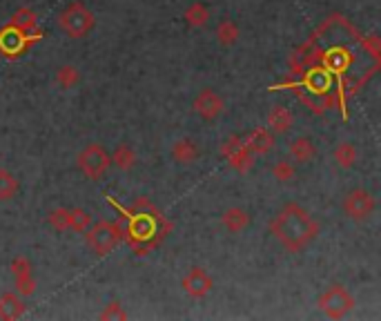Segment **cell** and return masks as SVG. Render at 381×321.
Wrapping results in <instances>:
<instances>
[{
  "label": "cell",
  "mask_w": 381,
  "mask_h": 321,
  "mask_svg": "<svg viewBox=\"0 0 381 321\" xmlns=\"http://www.w3.org/2000/svg\"><path fill=\"white\" fill-rule=\"evenodd\" d=\"M16 293L20 297H31L36 293V281H34V277H31V272L16 277Z\"/></svg>",
  "instance_id": "cell-26"
},
{
  "label": "cell",
  "mask_w": 381,
  "mask_h": 321,
  "mask_svg": "<svg viewBox=\"0 0 381 321\" xmlns=\"http://www.w3.org/2000/svg\"><path fill=\"white\" fill-rule=\"evenodd\" d=\"M192 107H194V112H196L198 119H203V121H217L219 116L223 114L226 103H223V99H221V96L214 90L205 88V90H201L194 96Z\"/></svg>",
  "instance_id": "cell-8"
},
{
  "label": "cell",
  "mask_w": 381,
  "mask_h": 321,
  "mask_svg": "<svg viewBox=\"0 0 381 321\" xmlns=\"http://www.w3.org/2000/svg\"><path fill=\"white\" fill-rule=\"evenodd\" d=\"M270 232L274 234L288 252H301L319 237V223L299 203H285L270 221Z\"/></svg>",
  "instance_id": "cell-1"
},
{
  "label": "cell",
  "mask_w": 381,
  "mask_h": 321,
  "mask_svg": "<svg viewBox=\"0 0 381 321\" xmlns=\"http://www.w3.org/2000/svg\"><path fill=\"white\" fill-rule=\"evenodd\" d=\"M12 272H14V277L27 274V272H31V263L25 259V256H16V259L12 261Z\"/></svg>",
  "instance_id": "cell-28"
},
{
  "label": "cell",
  "mask_w": 381,
  "mask_h": 321,
  "mask_svg": "<svg viewBox=\"0 0 381 321\" xmlns=\"http://www.w3.org/2000/svg\"><path fill=\"white\" fill-rule=\"evenodd\" d=\"M18 195V179L0 167V201H12Z\"/></svg>",
  "instance_id": "cell-23"
},
{
  "label": "cell",
  "mask_w": 381,
  "mask_h": 321,
  "mask_svg": "<svg viewBox=\"0 0 381 321\" xmlns=\"http://www.w3.org/2000/svg\"><path fill=\"white\" fill-rule=\"evenodd\" d=\"M76 163H78V170L87 176L90 181H101L105 174H108V170L112 165V158L108 154V149L99 143H92L87 147H83L78 156H76Z\"/></svg>",
  "instance_id": "cell-4"
},
{
  "label": "cell",
  "mask_w": 381,
  "mask_h": 321,
  "mask_svg": "<svg viewBox=\"0 0 381 321\" xmlns=\"http://www.w3.org/2000/svg\"><path fill=\"white\" fill-rule=\"evenodd\" d=\"M12 27L18 29L20 34H27V31H34L38 27V18L29 7H20L12 16Z\"/></svg>",
  "instance_id": "cell-19"
},
{
  "label": "cell",
  "mask_w": 381,
  "mask_h": 321,
  "mask_svg": "<svg viewBox=\"0 0 381 321\" xmlns=\"http://www.w3.org/2000/svg\"><path fill=\"white\" fill-rule=\"evenodd\" d=\"M183 290L192 297V299H203L212 293V288H214V281H212V277L208 274V270H203V268H189L187 274L183 277Z\"/></svg>",
  "instance_id": "cell-9"
},
{
  "label": "cell",
  "mask_w": 381,
  "mask_h": 321,
  "mask_svg": "<svg viewBox=\"0 0 381 321\" xmlns=\"http://www.w3.org/2000/svg\"><path fill=\"white\" fill-rule=\"evenodd\" d=\"M272 176L279 181V183H292L296 179V170L290 160H277L272 167Z\"/></svg>",
  "instance_id": "cell-24"
},
{
  "label": "cell",
  "mask_w": 381,
  "mask_h": 321,
  "mask_svg": "<svg viewBox=\"0 0 381 321\" xmlns=\"http://www.w3.org/2000/svg\"><path fill=\"white\" fill-rule=\"evenodd\" d=\"M239 34L241 31H239L237 23L235 20H230V18L221 20V23L217 25V40H219L221 47H232L239 40Z\"/></svg>",
  "instance_id": "cell-16"
},
{
  "label": "cell",
  "mask_w": 381,
  "mask_h": 321,
  "mask_svg": "<svg viewBox=\"0 0 381 321\" xmlns=\"http://www.w3.org/2000/svg\"><path fill=\"white\" fill-rule=\"evenodd\" d=\"M243 143H246V147L250 149L252 154H266V152H270L274 138H272L270 130H266V127H259V130H252Z\"/></svg>",
  "instance_id": "cell-11"
},
{
  "label": "cell",
  "mask_w": 381,
  "mask_h": 321,
  "mask_svg": "<svg viewBox=\"0 0 381 321\" xmlns=\"http://www.w3.org/2000/svg\"><path fill=\"white\" fill-rule=\"evenodd\" d=\"M94 25H96V18L83 0H74L58 14V27L69 38H85L94 29Z\"/></svg>",
  "instance_id": "cell-2"
},
{
  "label": "cell",
  "mask_w": 381,
  "mask_h": 321,
  "mask_svg": "<svg viewBox=\"0 0 381 321\" xmlns=\"http://www.w3.org/2000/svg\"><path fill=\"white\" fill-rule=\"evenodd\" d=\"M56 83L62 90H74L81 83V72L74 65H60L56 69Z\"/></svg>",
  "instance_id": "cell-22"
},
{
  "label": "cell",
  "mask_w": 381,
  "mask_h": 321,
  "mask_svg": "<svg viewBox=\"0 0 381 321\" xmlns=\"http://www.w3.org/2000/svg\"><path fill=\"white\" fill-rule=\"evenodd\" d=\"M103 321H112V319H119V321H125L127 319V313L123 310V306L119 304V302H112V304H108L103 308V313L99 315Z\"/></svg>",
  "instance_id": "cell-27"
},
{
  "label": "cell",
  "mask_w": 381,
  "mask_h": 321,
  "mask_svg": "<svg viewBox=\"0 0 381 321\" xmlns=\"http://www.w3.org/2000/svg\"><path fill=\"white\" fill-rule=\"evenodd\" d=\"M185 23L189 27H205L208 25V20H210V9L205 7V3H192L187 9H185Z\"/></svg>",
  "instance_id": "cell-20"
},
{
  "label": "cell",
  "mask_w": 381,
  "mask_h": 321,
  "mask_svg": "<svg viewBox=\"0 0 381 321\" xmlns=\"http://www.w3.org/2000/svg\"><path fill=\"white\" fill-rule=\"evenodd\" d=\"M288 152L290 156L296 160V163H308L316 156V147H314V141L308 136H296L294 141L288 145Z\"/></svg>",
  "instance_id": "cell-13"
},
{
  "label": "cell",
  "mask_w": 381,
  "mask_h": 321,
  "mask_svg": "<svg viewBox=\"0 0 381 321\" xmlns=\"http://www.w3.org/2000/svg\"><path fill=\"white\" fill-rule=\"evenodd\" d=\"M172 158L178 165H192L198 158V147L192 138H181L172 145Z\"/></svg>",
  "instance_id": "cell-14"
},
{
  "label": "cell",
  "mask_w": 381,
  "mask_h": 321,
  "mask_svg": "<svg viewBox=\"0 0 381 321\" xmlns=\"http://www.w3.org/2000/svg\"><path fill=\"white\" fill-rule=\"evenodd\" d=\"M112 158V163L123 170V172H127V170H132L136 165V152L132 149V145H127V143H121V145H116L114 149V154L110 156Z\"/></svg>",
  "instance_id": "cell-18"
},
{
  "label": "cell",
  "mask_w": 381,
  "mask_h": 321,
  "mask_svg": "<svg viewBox=\"0 0 381 321\" xmlns=\"http://www.w3.org/2000/svg\"><path fill=\"white\" fill-rule=\"evenodd\" d=\"M90 226H92V214L87 210L74 208V210L67 212V230L85 234V230H87Z\"/></svg>",
  "instance_id": "cell-21"
},
{
  "label": "cell",
  "mask_w": 381,
  "mask_h": 321,
  "mask_svg": "<svg viewBox=\"0 0 381 321\" xmlns=\"http://www.w3.org/2000/svg\"><path fill=\"white\" fill-rule=\"evenodd\" d=\"M85 239L94 254L108 256L123 241V228L114 221H92V226L85 230Z\"/></svg>",
  "instance_id": "cell-3"
},
{
  "label": "cell",
  "mask_w": 381,
  "mask_h": 321,
  "mask_svg": "<svg viewBox=\"0 0 381 321\" xmlns=\"http://www.w3.org/2000/svg\"><path fill=\"white\" fill-rule=\"evenodd\" d=\"M319 310L328 319H344L355 310V299L344 286H330L319 297Z\"/></svg>",
  "instance_id": "cell-5"
},
{
  "label": "cell",
  "mask_w": 381,
  "mask_h": 321,
  "mask_svg": "<svg viewBox=\"0 0 381 321\" xmlns=\"http://www.w3.org/2000/svg\"><path fill=\"white\" fill-rule=\"evenodd\" d=\"M377 208L375 197L370 195L364 188H355L344 197V212L350 217L353 221H366L373 217V212Z\"/></svg>",
  "instance_id": "cell-6"
},
{
  "label": "cell",
  "mask_w": 381,
  "mask_h": 321,
  "mask_svg": "<svg viewBox=\"0 0 381 321\" xmlns=\"http://www.w3.org/2000/svg\"><path fill=\"white\" fill-rule=\"evenodd\" d=\"M67 212L65 208H54V210H49L47 214V223L51 228H54L56 232H65L67 230Z\"/></svg>",
  "instance_id": "cell-25"
},
{
  "label": "cell",
  "mask_w": 381,
  "mask_h": 321,
  "mask_svg": "<svg viewBox=\"0 0 381 321\" xmlns=\"http://www.w3.org/2000/svg\"><path fill=\"white\" fill-rule=\"evenodd\" d=\"M335 160L341 170H350L357 163V147L350 141H341L335 147Z\"/></svg>",
  "instance_id": "cell-17"
},
{
  "label": "cell",
  "mask_w": 381,
  "mask_h": 321,
  "mask_svg": "<svg viewBox=\"0 0 381 321\" xmlns=\"http://www.w3.org/2000/svg\"><path fill=\"white\" fill-rule=\"evenodd\" d=\"M292 127V114L283 105H274L268 114V130L274 134H285Z\"/></svg>",
  "instance_id": "cell-15"
},
{
  "label": "cell",
  "mask_w": 381,
  "mask_h": 321,
  "mask_svg": "<svg viewBox=\"0 0 381 321\" xmlns=\"http://www.w3.org/2000/svg\"><path fill=\"white\" fill-rule=\"evenodd\" d=\"M221 154L230 160L232 170H237V172H241V174H246L248 170L252 167L254 154L246 147V143H243L239 136H230L228 141L223 143V147H221Z\"/></svg>",
  "instance_id": "cell-7"
},
{
  "label": "cell",
  "mask_w": 381,
  "mask_h": 321,
  "mask_svg": "<svg viewBox=\"0 0 381 321\" xmlns=\"http://www.w3.org/2000/svg\"><path fill=\"white\" fill-rule=\"evenodd\" d=\"M221 223L223 228L232 234H239L250 226V214L243 210V208H228L221 217Z\"/></svg>",
  "instance_id": "cell-12"
},
{
  "label": "cell",
  "mask_w": 381,
  "mask_h": 321,
  "mask_svg": "<svg viewBox=\"0 0 381 321\" xmlns=\"http://www.w3.org/2000/svg\"><path fill=\"white\" fill-rule=\"evenodd\" d=\"M25 315V302L18 293H5L0 295V319L12 321Z\"/></svg>",
  "instance_id": "cell-10"
}]
</instances>
